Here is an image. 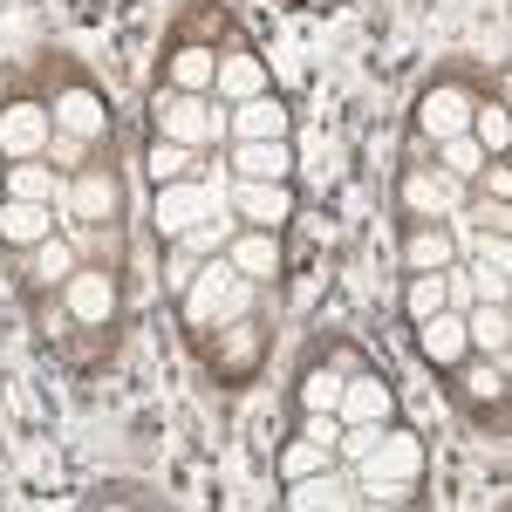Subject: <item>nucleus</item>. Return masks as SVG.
I'll return each mask as SVG.
<instances>
[{
  "label": "nucleus",
  "mask_w": 512,
  "mask_h": 512,
  "mask_svg": "<svg viewBox=\"0 0 512 512\" xmlns=\"http://www.w3.org/2000/svg\"><path fill=\"white\" fill-rule=\"evenodd\" d=\"M260 308V280H246L226 260V253H205L185 280V294H178V315H185V335H212V328H226V321H246Z\"/></svg>",
  "instance_id": "1"
},
{
  "label": "nucleus",
  "mask_w": 512,
  "mask_h": 512,
  "mask_svg": "<svg viewBox=\"0 0 512 512\" xmlns=\"http://www.w3.org/2000/svg\"><path fill=\"white\" fill-rule=\"evenodd\" d=\"M424 437L410 424H383L376 451L355 465V485H362V506H410L417 499V478H424Z\"/></svg>",
  "instance_id": "2"
},
{
  "label": "nucleus",
  "mask_w": 512,
  "mask_h": 512,
  "mask_svg": "<svg viewBox=\"0 0 512 512\" xmlns=\"http://www.w3.org/2000/svg\"><path fill=\"white\" fill-rule=\"evenodd\" d=\"M151 137H171L185 151H219L226 144V103L219 96H185V89L158 82V96H151Z\"/></svg>",
  "instance_id": "3"
},
{
  "label": "nucleus",
  "mask_w": 512,
  "mask_h": 512,
  "mask_svg": "<svg viewBox=\"0 0 512 512\" xmlns=\"http://www.w3.org/2000/svg\"><path fill=\"white\" fill-rule=\"evenodd\" d=\"M465 198H472V185L451 178L444 164H403V178H396V205H403V219H458Z\"/></svg>",
  "instance_id": "4"
},
{
  "label": "nucleus",
  "mask_w": 512,
  "mask_h": 512,
  "mask_svg": "<svg viewBox=\"0 0 512 512\" xmlns=\"http://www.w3.org/2000/svg\"><path fill=\"white\" fill-rule=\"evenodd\" d=\"M117 212H123V185L110 164L69 171V185H62V226H117Z\"/></svg>",
  "instance_id": "5"
},
{
  "label": "nucleus",
  "mask_w": 512,
  "mask_h": 512,
  "mask_svg": "<svg viewBox=\"0 0 512 512\" xmlns=\"http://www.w3.org/2000/svg\"><path fill=\"white\" fill-rule=\"evenodd\" d=\"M226 205H233L239 226H267V233H287V226H294V212H301L294 178H233Z\"/></svg>",
  "instance_id": "6"
},
{
  "label": "nucleus",
  "mask_w": 512,
  "mask_h": 512,
  "mask_svg": "<svg viewBox=\"0 0 512 512\" xmlns=\"http://www.w3.org/2000/svg\"><path fill=\"white\" fill-rule=\"evenodd\" d=\"M212 212H226V192H212L205 178H171V185H158L151 226H158V239L171 246L178 233H192L198 219H212Z\"/></svg>",
  "instance_id": "7"
},
{
  "label": "nucleus",
  "mask_w": 512,
  "mask_h": 512,
  "mask_svg": "<svg viewBox=\"0 0 512 512\" xmlns=\"http://www.w3.org/2000/svg\"><path fill=\"white\" fill-rule=\"evenodd\" d=\"M472 89L458 76L431 82L424 96H417V110H410V137H424V144H444V137H458V130H472Z\"/></svg>",
  "instance_id": "8"
},
{
  "label": "nucleus",
  "mask_w": 512,
  "mask_h": 512,
  "mask_svg": "<svg viewBox=\"0 0 512 512\" xmlns=\"http://www.w3.org/2000/svg\"><path fill=\"white\" fill-rule=\"evenodd\" d=\"M117 301H123V287L110 267H89L82 260L76 274L62 280V315L76 321V328H110L117 321Z\"/></svg>",
  "instance_id": "9"
},
{
  "label": "nucleus",
  "mask_w": 512,
  "mask_h": 512,
  "mask_svg": "<svg viewBox=\"0 0 512 512\" xmlns=\"http://www.w3.org/2000/svg\"><path fill=\"white\" fill-rule=\"evenodd\" d=\"M48 137H55V117H48L41 96H7V103H0V158L7 164L41 158Z\"/></svg>",
  "instance_id": "10"
},
{
  "label": "nucleus",
  "mask_w": 512,
  "mask_h": 512,
  "mask_svg": "<svg viewBox=\"0 0 512 512\" xmlns=\"http://www.w3.org/2000/svg\"><path fill=\"white\" fill-rule=\"evenodd\" d=\"M287 512H349L362 506V485H355V472L335 458L328 472H308V478H287Z\"/></svg>",
  "instance_id": "11"
},
{
  "label": "nucleus",
  "mask_w": 512,
  "mask_h": 512,
  "mask_svg": "<svg viewBox=\"0 0 512 512\" xmlns=\"http://www.w3.org/2000/svg\"><path fill=\"white\" fill-rule=\"evenodd\" d=\"M458 226L451 219H403V274H444L458 267Z\"/></svg>",
  "instance_id": "12"
},
{
  "label": "nucleus",
  "mask_w": 512,
  "mask_h": 512,
  "mask_svg": "<svg viewBox=\"0 0 512 512\" xmlns=\"http://www.w3.org/2000/svg\"><path fill=\"white\" fill-rule=\"evenodd\" d=\"M267 137H294V110L274 89H260L246 103H226V144H267Z\"/></svg>",
  "instance_id": "13"
},
{
  "label": "nucleus",
  "mask_w": 512,
  "mask_h": 512,
  "mask_svg": "<svg viewBox=\"0 0 512 512\" xmlns=\"http://www.w3.org/2000/svg\"><path fill=\"white\" fill-rule=\"evenodd\" d=\"M335 417H342V424H396V383L383 369H362V362H355L349 383H342Z\"/></svg>",
  "instance_id": "14"
},
{
  "label": "nucleus",
  "mask_w": 512,
  "mask_h": 512,
  "mask_svg": "<svg viewBox=\"0 0 512 512\" xmlns=\"http://www.w3.org/2000/svg\"><path fill=\"white\" fill-rule=\"evenodd\" d=\"M410 342H417V355L431 362L437 376H451V369L472 355V342H465V315H458V308H437V315L410 321Z\"/></svg>",
  "instance_id": "15"
},
{
  "label": "nucleus",
  "mask_w": 512,
  "mask_h": 512,
  "mask_svg": "<svg viewBox=\"0 0 512 512\" xmlns=\"http://www.w3.org/2000/svg\"><path fill=\"white\" fill-rule=\"evenodd\" d=\"M48 117H55V130L89 137V144H103V137H110V103H103L89 82H62V89H55V103H48Z\"/></svg>",
  "instance_id": "16"
},
{
  "label": "nucleus",
  "mask_w": 512,
  "mask_h": 512,
  "mask_svg": "<svg viewBox=\"0 0 512 512\" xmlns=\"http://www.w3.org/2000/svg\"><path fill=\"white\" fill-rule=\"evenodd\" d=\"M48 233H62V205H35V198H0V246L28 253Z\"/></svg>",
  "instance_id": "17"
},
{
  "label": "nucleus",
  "mask_w": 512,
  "mask_h": 512,
  "mask_svg": "<svg viewBox=\"0 0 512 512\" xmlns=\"http://www.w3.org/2000/svg\"><path fill=\"white\" fill-rule=\"evenodd\" d=\"M226 260H233L246 280H280V267H287V246H280V233H267V226H239L233 239H226Z\"/></svg>",
  "instance_id": "18"
},
{
  "label": "nucleus",
  "mask_w": 512,
  "mask_h": 512,
  "mask_svg": "<svg viewBox=\"0 0 512 512\" xmlns=\"http://www.w3.org/2000/svg\"><path fill=\"white\" fill-rule=\"evenodd\" d=\"M21 260H28V287H35V294H48V287L62 294V280L82 267V246L69 239V226H62V233H48L41 246H28Z\"/></svg>",
  "instance_id": "19"
},
{
  "label": "nucleus",
  "mask_w": 512,
  "mask_h": 512,
  "mask_svg": "<svg viewBox=\"0 0 512 512\" xmlns=\"http://www.w3.org/2000/svg\"><path fill=\"white\" fill-rule=\"evenodd\" d=\"M260 89H274L267 62H260L246 41L226 48V55H219V76H212V96H219V103H246V96H260Z\"/></svg>",
  "instance_id": "20"
},
{
  "label": "nucleus",
  "mask_w": 512,
  "mask_h": 512,
  "mask_svg": "<svg viewBox=\"0 0 512 512\" xmlns=\"http://www.w3.org/2000/svg\"><path fill=\"white\" fill-rule=\"evenodd\" d=\"M233 178H294V137H267V144H226L219 151Z\"/></svg>",
  "instance_id": "21"
},
{
  "label": "nucleus",
  "mask_w": 512,
  "mask_h": 512,
  "mask_svg": "<svg viewBox=\"0 0 512 512\" xmlns=\"http://www.w3.org/2000/svg\"><path fill=\"white\" fill-rule=\"evenodd\" d=\"M465 342H472V355H485V362H506L512 355L506 301H472V308H465Z\"/></svg>",
  "instance_id": "22"
},
{
  "label": "nucleus",
  "mask_w": 512,
  "mask_h": 512,
  "mask_svg": "<svg viewBox=\"0 0 512 512\" xmlns=\"http://www.w3.org/2000/svg\"><path fill=\"white\" fill-rule=\"evenodd\" d=\"M212 76H219V48L212 41H178L171 62H164V82L185 89V96H212Z\"/></svg>",
  "instance_id": "23"
},
{
  "label": "nucleus",
  "mask_w": 512,
  "mask_h": 512,
  "mask_svg": "<svg viewBox=\"0 0 512 512\" xmlns=\"http://www.w3.org/2000/svg\"><path fill=\"white\" fill-rule=\"evenodd\" d=\"M62 171L48 158H21V164H7V178H0V198H35V205H62Z\"/></svg>",
  "instance_id": "24"
},
{
  "label": "nucleus",
  "mask_w": 512,
  "mask_h": 512,
  "mask_svg": "<svg viewBox=\"0 0 512 512\" xmlns=\"http://www.w3.org/2000/svg\"><path fill=\"white\" fill-rule=\"evenodd\" d=\"M451 383H458V396L472 403V410H499L506 403V362H485V355H465L458 369H451Z\"/></svg>",
  "instance_id": "25"
},
{
  "label": "nucleus",
  "mask_w": 512,
  "mask_h": 512,
  "mask_svg": "<svg viewBox=\"0 0 512 512\" xmlns=\"http://www.w3.org/2000/svg\"><path fill=\"white\" fill-rule=\"evenodd\" d=\"M212 335H219V362H212L219 376H239V369H253V362H260V342H267L253 315H246V321H226V328H212Z\"/></svg>",
  "instance_id": "26"
},
{
  "label": "nucleus",
  "mask_w": 512,
  "mask_h": 512,
  "mask_svg": "<svg viewBox=\"0 0 512 512\" xmlns=\"http://www.w3.org/2000/svg\"><path fill=\"white\" fill-rule=\"evenodd\" d=\"M198 164H205V151H185V144H171V137H151V151H144V171H151V185L198 178Z\"/></svg>",
  "instance_id": "27"
},
{
  "label": "nucleus",
  "mask_w": 512,
  "mask_h": 512,
  "mask_svg": "<svg viewBox=\"0 0 512 512\" xmlns=\"http://www.w3.org/2000/svg\"><path fill=\"white\" fill-rule=\"evenodd\" d=\"M431 151H437L431 164H444V171H451V178H465V185H472L478 171L492 164V158H485V144H478L472 130H458V137H444V144H431Z\"/></svg>",
  "instance_id": "28"
},
{
  "label": "nucleus",
  "mask_w": 512,
  "mask_h": 512,
  "mask_svg": "<svg viewBox=\"0 0 512 512\" xmlns=\"http://www.w3.org/2000/svg\"><path fill=\"white\" fill-rule=\"evenodd\" d=\"M472 137L485 144V158H506V144H512L506 103H485V96H478V103H472Z\"/></svg>",
  "instance_id": "29"
},
{
  "label": "nucleus",
  "mask_w": 512,
  "mask_h": 512,
  "mask_svg": "<svg viewBox=\"0 0 512 512\" xmlns=\"http://www.w3.org/2000/svg\"><path fill=\"white\" fill-rule=\"evenodd\" d=\"M437 308H451L444 301V274H403V321H424Z\"/></svg>",
  "instance_id": "30"
},
{
  "label": "nucleus",
  "mask_w": 512,
  "mask_h": 512,
  "mask_svg": "<svg viewBox=\"0 0 512 512\" xmlns=\"http://www.w3.org/2000/svg\"><path fill=\"white\" fill-rule=\"evenodd\" d=\"M328 465H335V451H321V444H308V437L294 431V444H287V451H280V485H287V478H308V472H328Z\"/></svg>",
  "instance_id": "31"
},
{
  "label": "nucleus",
  "mask_w": 512,
  "mask_h": 512,
  "mask_svg": "<svg viewBox=\"0 0 512 512\" xmlns=\"http://www.w3.org/2000/svg\"><path fill=\"white\" fill-rule=\"evenodd\" d=\"M89 151H96V144H89V137H69V130H55V137H48V151H41V158L55 164V171H62V178H69V171H82V164H89Z\"/></svg>",
  "instance_id": "32"
},
{
  "label": "nucleus",
  "mask_w": 512,
  "mask_h": 512,
  "mask_svg": "<svg viewBox=\"0 0 512 512\" xmlns=\"http://www.w3.org/2000/svg\"><path fill=\"white\" fill-rule=\"evenodd\" d=\"M301 437L321 444V451H335V444H342V417H335V410H301Z\"/></svg>",
  "instance_id": "33"
},
{
  "label": "nucleus",
  "mask_w": 512,
  "mask_h": 512,
  "mask_svg": "<svg viewBox=\"0 0 512 512\" xmlns=\"http://www.w3.org/2000/svg\"><path fill=\"white\" fill-rule=\"evenodd\" d=\"M472 198H512V171H506V158H492L485 171L472 178Z\"/></svg>",
  "instance_id": "34"
}]
</instances>
